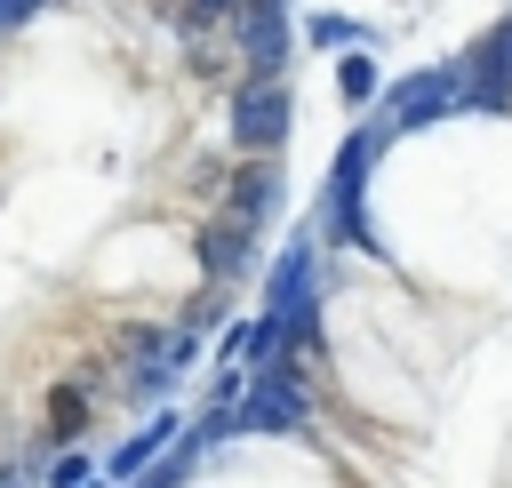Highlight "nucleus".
Segmentation results:
<instances>
[{
	"label": "nucleus",
	"mask_w": 512,
	"mask_h": 488,
	"mask_svg": "<svg viewBox=\"0 0 512 488\" xmlns=\"http://www.w3.org/2000/svg\"><path fill=\"white\" fill-rule=\"evenodd\" d=\"M224 128H232V144H248V152H272L288 128H296V96H288V80H240L232 96H224Z\"/></svg>",
	"instance_id": "obj_1"
},
{
	"label": "nucleus",
	"mask_w": 512,
	"mask_h": 488,
	"mask_svg": "<svg viewBox=\"0 0 512 488\" xmlns=\"http://www.w3.org/2000/svg\"><path fill=\"white\" fill-rule=\"evenodd\" d=\"M464 88L448 80V72H416V80H400L392 88V128H416V120H440L448 104H456Z\"/></svg>",
	"instance_id": "obj_3"
},
{
	"label": "nucleus",
	"mask_w": 512,
	"mask_h": 488,
	"mask_svg": "<svg viewBox=\"0 0 512 488\" xmlns=\"http://www.w3.org/2000/svg\"><path fill=\"white\" fill-rule=\"evenodd\" d=\"M232 40L248 48L256 80H280V56H288V0H240V16H232Z\"/></svg>",
	"instance_id": "obj_2"
},
{
	"label": "nucleus",
	"mask_w": 512,
	"mask_h": 488,
	"mask_svg": "<svg viewBox=\"0 0 512 488\" xmlns=\"http://www.w3.org/2000/svg\"><path fill=\"white\" fill-rule=\"evenodd\" d=\"M248 256H256V224H240V216H232V224H208V232H200V264H208L216 280H240V272H248Z\"/></svg>",
	"instance_id": "obj_4"
},
{
	"label": "nucleus",
	"mask_w": 512,
	"mask_h": 488,
	"mask_svg": "<svg viewBox=\"0 0 512 488\" xmlns=\"http://www.w3.org/2000/svg\"><path fill=\"white\" fill-rule=\"evenodd\" d=\"M304 32H312L320 48H352V40H360V24H352V16H336V8H312V16H304Z\"/></svg>",
	"instance_id": "obj_8"
},
{
	"label": "nucleus",
	"mask_w": 512,
	"mask_h": 488,
	"mask_svg": "<svg viewBox=\"0 0 512 488\" xmlns=\"http://www.w3.org/2000/svg\"><path fill=\"white\" fill-rule=\"evenodd\" d=\"M32 8H40V0H0V24H24Z\"/></svg>",
	"instance_id": "obj_10"
},
{
	"label": "nucleus",
	"mask_w": 512,
	"mask_h": 488,
	"mask_svg": "<svg viewBox=\"0 0 512 488\" xmlns=\"http://www.w3.org/2000/svg\"><path fill=\"white\" fill-rule=\"evenodd\" d=\"M80 424H88V392H56V408H48V440H80Z\"/></svg>",
	"instance_id": "obj_7"
},
{
	"label": "nucleus",
	"mask_w": 512,
	"mask_h": 488,
	"mask_svg": "<svg viewBox=\"0 0 512 488\" xmlns=\"http://www.w3.org/2000/svg\"><path fill=\"white\" fill-rule=\"evenodd\" d=\"M264 192H272V168L256 160V168H240V176H232V192H224V208H232L240 224H256V216H264Z\"/></svg>",
	"instance_id": "obj_6"
},
{
	"label": "nucleus",
	"mask_w": 512,
	"mask_h": 488,
	"mask_svg": "<svg viewBox=\"0 0 512 488\" xmlns=\"http://www.w3.org/2000/svg\"><path fill=\"white\" fill-rule=\"evenodd\" d=\"M80 480H88V456H56L48 464V488H80Z\"/></svg>",
	"instance_id": "obj_9"
},
{
	"label": "nucleus",
	"mask_w": 512,
	"mask_h": 488,
	"mask_svg": "<svg viewBox=\"0 0 512 488\" xmlns=\"http://www.w3.org/2000/svg\"><path fill=\"white\" fill-rule=\"evenodd\" d=\"M376 88H384V72H376L360 48H344V56H336V96H344V104H376Z\"/></svg>",
	"instance_id": "obj_5"
}]
</instances>
